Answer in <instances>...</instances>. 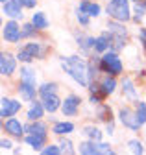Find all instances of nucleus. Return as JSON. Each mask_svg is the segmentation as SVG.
Instances as JSON below:
<instances>
[{
	"label": "nucleus",
	"mask_w": 146,
	"mask_h": 155,
	"mask_svg": "<svg viewBox=\"0 0 146 155\" xmlns=\"http://www.w3.org/2000/svg\"><path fill=\"white\" fill-rule=\"evenodd\" d=\"M61 67L63 70L74 80L76 83H80L81 87L89 85V78H87V63L78 55H70V57H61Z\"/></svg>",
	"instance_id": "1"
},
{
	"label": "nucleus",
	"mask_w": 146,
	"mask_h": 155,
	"mask_svg": "<svg viewBox=\"0 0 146 155\" xmlns=\"http://www.w3.org/2000/svg\"><path fill=\"white\" fill-rule=\"evenodd\" d=\"M107 15L111 18H115V21H120V22L130 21V18H131V11H130L128 0H109Z\"/></svg>",
	"instance_id": "2"
},
{
	"label": "nucleus",
	"mask_w": 146,
	"mask_h": 155,
	"mask_svg": "<svg viewBox=\"0 0 146 155\" xmlns=\"http://www.w3.org/2000/svg\"><path fill=\"white\" fill-rule=\"evenodd\" d=\"M100 68L111 76H117L122 72V63H120V57L115 52H105L104 57L100 59Z\"/></svg>",
	"instance_id": "3"
},
{
	"label": "nucleus",
	"mask_w": 146,
	"mask_h": 155,
	"mask_svg": "<svg viewBox=\"0 0 146 155\" xmlns=\"http://www.w3.org/2000/svg\"><path fill=\"white\" fill-rule=\"evenodd\" d=\"M45 48L39 45V43H28V45H24L21 50H19V61H22V63H30V61H33L35 57H41L45 55Z\"/></svg>",
	"instance_id": "4"
},
{
	"label": "nucleus",
	"mask_w": 146,
	"mask_h": 155,
	"mask_svg": "<svg viewBox=\"0 0 146 155\" xmlns=\"http://www.w3.org/2000/svg\"><path fill=\"white\" fill-rule=\"evenodd\" d=\"M118 118H120V122H122L126 127H130V129H133V131H137V129L141 127V122H139V118H137V113H133L130 107H122V109L118 111Z\"/></svg>",
	"instance_id": "5"
},
{
	"label": "nucleus",
	"mask_w": 146,
	"mask_h": 155,
	"mask_svg": "<svg viewBox=\"0 0 146 155\" xmlns=\"http://www.w3.org/2000/svg\"><path fill=\"white\" fill-rule=\"evenodd\" d=\"M2 35H4V39H6L8 43H17L19 39H22V30L17 26L15 18H11L9 22H6V24H4Z\"/></svg>",
	"instance_id": "6"
},
{
	"label": "nucleus",
	"mask_w": 146,
	"mask_h": 155,
	"mask_svg": "<svg viewBox=\"0 0 146 155\" xmlns=\"http://www.w3.org/2000/svg\"><path fill=\"white\" fill-rule=\"evenodd\" d=\"M80 102H81V100H80V96H76V94L67 96L65 102L61 104V111H63V114H65V116H76V114H78Z\"/></svg>",
	"instance_id": "7"
},
{
	"label": "nucleus",
	"mask_w": 146,
	"mask_h": 155,
	"mask_svg": "<svg viewBox=\"0 0 146 155\" xmlns=\"http://www.w3.org/2000/svg\"><path fill=\"white\" fill-rule=\"evenodd\" d=\"M21 111V102L11 100V98H2V109H0V116L2 118H11L13 114H17Z\"/></svg>",
	"instance_id": "8"
},
{
	"label": "nucleus",
	"mask_w": 146,
	"mask_h": 155,
	"mask_svg": "<svg viewBox=\"0 0 146 155\" xmlns=\"http://www.w3.org/2000/svg\"><path fill=\"white\" fill-rule=\"evenodd\" d=\"M113 46V35H111V31H104V33H100L98 37H96V43H95V50L98 52V54H105L109 48Z\"/></svg>",
	"instance_id": "9"
},
{
	"label": "nucleus",
	"mask_w": 146,
	"mask_h": 155,
	"mask_svg": "<svg viewBox=\"0 0 146 155\" xmlns=\"http://www.w3.org/2000/svg\"><path fill=\"white\" fill-rule=\"evenodd\" d=\"M2 11L9 17V18H22V6L17 0H8L2 4Z\"/></svg>",
	"instance_id": "10"
},
{
	"label": "nucleus",
	"mask_w": 146,
	"mask_h": 155,
	"mask_svg": "<svg viewBox=\"0 0 146 155\" xmlns=\"http://www.w3.org/2000/svg\"><path fill=\"white\" fill-rule=\"evenodd\" d=\"M15 67H17V61L11 54H2L0 57V72L4 76H11L15 72Z\"/></svg>",
	"instance_id": "11"
},
{
	"label": "nucleus",
	"mask_w": 146,
	"mask_h": 155,
	"mask_svg": "<svg viewBox=\"0 0 146 155\" xmlns=\"http://www.w3.org/2000/svg\"><path fill=\"white\" fill-rule=\"evenodd\" d=\"M19 92H21V98L26 102H35V94L39 91H35V83L30 81H21L19 83Z\"/></svg>",
	"instance_id": "12"
},
{
	"label": "nucleus",
	"mask_w": 146,
	"mask_h": 155,
	"mask_svg": "<svg viewBox=\"0 0 146 155\" xmlns=\"http://www.w3.org/2000/svg\"><path fill=\"white\" fill-rule=\"evenodd\" d=\"M24 140L33 150H43V146L46 144V133H28Z\"/></svg>",
	"instance_id": "13"
},
{
	"label": "nucleus",
	"mask_w": 146,
	"mask_h": 155,
	"mask_svg": "<svg viewBox=\"0 0 146 155\" xmlns=\"http://www.w3.org/2000/svg\"><path fill=\"white\" fill-rule=\"evenodd\" d=\"M4 129L9 133V135H13V137H22V133H24V126L19 122V120H15V118H8L6 120V124H4Z\"/></svg>",
	"instance_id": "14"
},
{
	"label": "nucleus",
	"mask_w": 146,
	"mask_h": 155,
	"mask_svg": "<svg viewBox=\"0 0 146 155\" xmlns=\"http://www.w3.org/2000/svg\"><path fill=\"white\" fill-rule=\"evenodd\" d=\"M45 111H46V109H45L43 102H32V105H30L26 116H28V120H30V122H33V120H41V116H43Z\"/></svg>",
	"instance_id": "15"
},
{
	"label": "nucleus",
	"mask_w": 146,
	"mask_h": 155,
	"mask_svg": "<svg viewBox=\"0 0 146 155\" xmlns=\"http://www.w3.org/2000/svg\"><path fill=\"white\" fill-rule=\"evenodd\" d=\"M78 9L83 11V13H87V15H91V17H98L100 15V6L95 4V2H91V0H81Z\"/></svg>",
	"instance_id": "16"
},
{
	"label": "nucleus",
	"mask_w": 146,
	"mask_h": 155,
	"mask_svg": "<svg viewBox=\"0 0 146 155\" xmlns=\"http://www.w3.org/2000/svg\"><path fill=\"white\" fill-rule=\"evenodd\" d=\"M122 89H124V96H126V98H130V100H133L137 104L139 96H137V91H135L133 81L130 80V78H124V80H122Z\"/></svg>",
	"instance_id": "17"
},
{
	"label": "nucleus",
	"mask_w": 146,
	"mask_h": 155,
	"mask_svg": "<svg viewBox=\"0 0 146 155\" xmlns=\"http://www.w3.org/2000/svg\"><path fill=\"white\" fill-rule=\"evenodd\" d=\"M107 28H109V31H111V35H115V37H128V30L124 28V24L120 21H115V18L109 21Z\"/></svg>",
	"instance_id": "18"
},
{
	"label": "nucleus",
	"mask_w": 146,
	"mask_h": 155,
	"mask_svg": "<svg viewBox=\"0 0 146 155\" xmlns=\"http://www.w3.org/2000/svg\"><path fill=\"white\" fill-rule=\"evenodd\" d=\"M43 105L48 113H54V111H58L59 105H61V100L58 98L56 94H50V96H45L43 98Z\"/></svg>",
	"instance_id": "19"
},
{
	"label": "nucleus",
	"mask_w": 146,
	"mask_h": 155,
	"mask_svg": "<svg viewBox=\"0 0 146 155\" xmlns=\"http://www.w3.org/2000/svg\"><path fill=\"white\" fill-rule=\"evenodd\" d=\"M74 131V124L72 122H56L54 124V133L56 135H68Z\"/></svg>",
	"instance_id": "20"
},
{
	"label": "nucleus",
	"mask_w": 146,
	"mask_h": 155,
	"mask_svg": "<svg viewBox=\"0 0 146 155\" xmlns=\"http://www.w3.org/2000/svg\"><path fill=\"white\" fill-rule=\"evenodd\" d=\"M32 22H33V26L37 28V30H46L48 28V18H46V15L45 13H33V17H32Z\"/></svg>",
	"instance_id": "21"
},
{
	"label": "nucleus",
	"mask_w": 146,
	"mask_h": 155,
	"mask_svg": "<svg viewBox=\"0 0 146 155\" xmlns=\"http://www.w3.org/2000/svg\"><path fill=\"white\" fill-rule=\"evenodd\" d=\"M80 153H83V155H96L98 153V142H95V140L81 142L80 144Z\"/></svg>",
	"instance_id": "22"
},
{
	"label": "nucleus",
	"mask_w": 146,
	"mask_h": 155,
	"mask_svg": "<svg viewBox=\"0 0 146 155\" xmlns=\"http://www.w3.org/2000/svg\"><path fill=\"white\" fill-rule=\"evenodd\" d=\"M83 135H85V137H89L91 140H95V142H100V139H102V131L98 127H95V126H87L83 129Z\"/></svg>",
	"instance_id": "23"
},
{
	"label": "nucleus",
	"mask_w": 146,
	"mask_h": 155,
	"mask_svg": "<svg viewBox=\"0 0 146 155\" xmlns=\"http://www.w3.org/2000/svg\"><path fill=\"white\" fill-rule=\"evenodd\" d=\"M102 89H104V92L105 94H113L115 92V89H117V80H115V78L111 76V78H105V80L102 81Z\"/></svg>",
	"instance_id": "24"
},
{
	"label": "nucleus",
	"mask_w": 146,
	"mask_h": 155,
	"mask_svg": "<svg viewBox=\"0 0 146 155\" xmlns=\"http://www.w3.org/2000/svg\"><path fill=\"white\" fill-rule=\"evenodd\" d=\"M56 91H58V85L56 83H43L39 87V96H41V98H45V96L56 94Z\"/></svg>",
	"instance_id": "25"
},
{
	"label": "nucleus",
	"mask_w": 146,
	"mask_h": 155,
	"mask_svg": "<svg viewBox=\"0 0 146 155\" xmlns=\"http://www.w3.org/2000/svg\"><path fill=\"white\" fill-rule=\"evenodd\" d=\"M24 129L28 133H46V124L45 122H39V120H33V124L26 126Z\"/></svg>",
	"instance_id": "26"
},
{
	"label": "nucleus",
	"mask_w": 146,
	"mask_h": 155,
	"mask_svg": "<svg viewBox=\"0 0 146 155\" xmlns=\"http://www.w3.org/2000/svg\"><path fill=\"white\" fill-rule=\"evenodd\" d=\"M98 118L104 122H111L113 116H111V107L109 105H100L98 107Z\"/></svg>",
	"instance_id": "27"
},
{
	"label": "nucleus",
	"mask_w": 146,
	"mask_h": 155,
	"mask_svg": "<svg viewBox=\"0 0 146 155\" xmlns=\"http://www.w3.org/2000/svg\"><path fill=\"white\" fill-rule=\"evenodd\" d=\"M137 118H139V122H141V126L142 124H146V104L144 102H137Z\"/></svg>",
	"instance_id": "28"
},
{
	"label": "nucleus",
	"mask_w": 146,
	"mask_h": 155,
	"mask_svg": "<svg viewBox=\"0 0 146 155\" xmlns=\"http://www.w3.org/2000/svg\"><path fill=\"white\" fill-rule=\"evenodd\" d=\"M128 148H130L131 153H144V148H142V142L137 140V139H131L128 142Z\"/></svg>",
	"instance_id": "29"
},
{
	"label": "nucleus",
	"mask_w": 146,
	"mask_h": 155,
	"mask_svg": "<svg viewBox=\"0 0 146 155\" xmlns=\"http://www.w3.org/2000/svg\"><path fill=\"white\" fill-rule=\"evenodd\" d=\"M21 81H30V83H35V74L26 67L21 70Z\"/></svg>",
	"instance_id": "30"
},
{
	"label": "nucleus",
	"mask_w": 146,
	"mask_h": 155,
	"mask_svg": "<svg viewBox=\"0 0 146 155\" xmlns=\"http://www.w3.org/2000/svg\"><path fill=\"white\" fill-rule=\"evenodd\" d=\"M59 146H61V144H59ZM59 146H52V144H50L48 148H43L41 151H43L45 155H58V153H61V151H63Z\"/></svg>",
	"instance_id": "31"
},
{
	"label": "nucleus",
	"mask_w": 146,
	"mask_h": 155,
	"mask_svg": "<svg viewBox=\"0 0 146 155\" xmlns=\"http://www.w3.org/2000/svg\"><path fill=\"white\" fill-rule=\"evenodd\" d=\"M89 17H91V15H87V13H83V11H80V9H78V13H76V18H78V22H80L81 26H89Z\"/></svg>",
	"instance_id": "32"
},
{
	"label": "nucleus",
	"mask_w": 146,
	"mask_h": 155,
	"mask_svg": "<svg viewBox=\"0 0 146 155\" xmlns=\"http://www.w3.org/2000/svg\"><path fill=\"white\" fill-rule=\"evenodd\" d=\"M61 150H63L65 153H76V150L72 148V142H70V140H65V139L61 140Z\"/></svg>",
	"instance_id": "33"
},
{
	"label": "nucleus",
	"mask_w": 146,
	"mask_h": 155,
	"mask_svg": "<svg viewBox=\"0 0 146 155\" xmlns=\"http://www.w3.org/2000/svg\"><path fill=\"white\" fill-rule=\"evenodd\" d=\"M35 30H37V28L33 26V22H32V24H24V26H22V39H24V37H30Z\"/></svg>",
	"instance_id": "34"
},
{
	"label": "nucleus",
	"mask_w": 146,
	"mask_h": 155,
	"mask_svg": "<svg viewBox=\"0 0 146 155\" xmlns=\"http://www.w3.org/2000/svg\"><path fill=\"white\" fill-rule=\"evenodd\" d=\"M98 153H113V150H111V146H109V144L98 142Z\"/></svg>",
	"instance_id": "35"
},
{
	"label": "nucleus",
	"mask_w": 146,
	"mask_h": 155,
	"mask_svg": "<svg viewBox=\"0 0 146 155\" xmlns=\"http://www.w3.org/2000/svg\"><path fill=\"white\" fill-rule=\"evenodd\" d=\"M17 2H19L22 8H35V0H17Z\"/></svg>",
	"instance_id": "36"
},
{
	"label": "nucleus",
	"mask_w": 146,
	"mask_h": 155,
	"mask_svg": "<svg viewBox=\"0 0 146 155\" xmlns=\"http://www.w3.org/2000/svg\"><path fill=\"white\" fill-rule=\"evenodd\" d=\"M139 35H141V41H142V48H144V52H146V28H142V30L139 31Z\"/></svg>",
	"instance_id": "37"
},
{
	"label": "nucleus",
	"mask_w": 146,
	"mask_h": 155,
	"mask_svg": "<svg viewBox=\"0 0 146 155\" xmlns=\"http://www.w3.org/2000/svg\"><path fill=\"white\" fill-rule=\"evenodd\" d=\"M0 144H2L4 150H9V148H11V142H9L8 139H2V142H0Z\"/></svg>",
	"instance_id": "38"
},
{
	"label": "nucleus",
	"mask_w": 146,
	"mask_h": 155,
	"mask_svg": "<svg viewBox=\"0 0 146 155\" xmlns=\"http://www.w3.org/2000/svg\"><path fill=\"white\" fill-rule=\"evenodd\" d=\"M113 129H115L113 120H111V122H107V133H109V135H113Z\"/></svg>",
	"instance_id": "39"
},
{
	"label": "nucleus",
	"mask_w": 146,
	"mask_h": 155,
	"mask_svg": "<svg viewBox=\"0 0 146 155\" xmlns=\"http://www.w3.org/2000/svg\"><path fill=\"white\" fill-rule=\"evenodd\" d=\"M4 2H8V0H2V4H4Z\"/></svg>",
	"instance_id": "40"
}]
</instances>
